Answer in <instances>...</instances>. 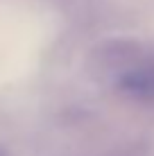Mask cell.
<instances>
[{
  "label": "cell",
  "mask_w": 154,
  "mask_h": 156,
  "mask_svg": "<svg viewBox=\"0 0 154 156\" xmlns=\"http://www.w3.org/2000/svg\"><path fill=\"white\" fill-rule=\"evenodd\" d=\"M118 86L129 98L154 104V52H143L129 45V50L123 52Z\"/></svg>",
  "instance_id": "obj_1"
}]
</instances>
